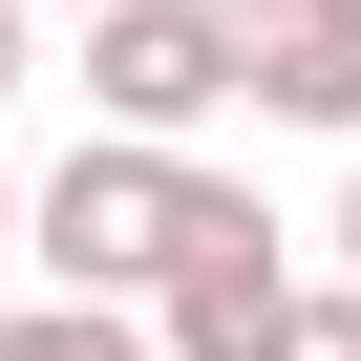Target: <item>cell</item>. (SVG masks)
<instances>
[{"instance_id": "6da1fadb", "label": "cell", "mask_w": 361, "mask_h": 361, "mask_svg": "<svg viewBox=\"0 0 361 361\" xmlns=\"http://www.w3.org/2000/svg\"><path fill=\"white\" fill-rule=\"evenodd\" d=\"M192 234H213V170H192V149H128V128H85L43 192H22L43 298H170V276H192Z\"/></svg>"}, {"instance_id": "7a4b0ae2", "label": "cell", "mask_w": 361, "mask_h": 361, "mask_svg": "<svg viewBox=\"0 0 361 361\" xmlns=\"http://www.w3.org/2000/svg\"><path fill=\"white\" fill-rule=\"evenodd\" d=\"M85 106H106L128 149H192L213 106H255V64H234L213 0H106V22H85Z\"/></svg>"}, {"instance_id": "3957f363", "label": "cell", "mask_w": 361, "mask_h": 361, "mask_svg": "<svg viewBox=\"0 0 361 361\" xmlns=\"http://www.w3.org/2000/svg\"><path fill=\"white\" fill-rule=\"evenodd\" d=\"M170 361H298V255H276V213L213 170V234H192V276H170V319H149Z\"/></svg>"}, {"instance_id": "277c9868", "label": "cell", "mask_w": 361, "mask_h": 361, "mask_svg": "<svg viewBox=\"0 0 361 361\" xmlns=\"http://www.w3.org/2000/svg\"><path fill=\"white\" fill-rule=\"evenodd\" d=\"M213 22H234V64H255L276 128H340L361 149V0H213Z\"/></svg>"}, {"instance_id": "5b68a950", "label": "cell", "mask_w": 361, "mask_h": 361, "mask_svg": "<svg viewBox=\"0 0 361 361\" xmlns=\"http://www.w3.org/2000/svg\"><path fill=\"white\" fill-rule=\"evenodd\" d=\"M0 361H170L128 298H0Z\"/></svg>"}, {"instance_id": "8992f818", "label": "cell", "mask_w": 361, "mask_h": 361, "mask_svg": "<svg viewBox=\"0 0 361 361\" xmlns=\"http://www.w3.org/2000/svg\"><path fill=\"white\" fill-rule=\"evenodd\" d=\"M298 361H361V276H340V298H298Z\"/></svg>"}, {"instance_id": "52a82bcc", "label": "cell", "mask_w": 361, "mask_h": 361, "mask_svg": "<svg viewBox=\"0 0 361 361\" xmlns=\"http://www.w3.org/2000/svg\"><path fill=\"white\" fill-rule=\"evenodd\" d=\"M340 255H361V149H340Z\"/></svg>"}, {"instance_id": "ba28073f", "label": "cell", "mask_w": 361, "mask_h": 361, "mask_svg": "<svg viewBox=\"0 0 361 361\" xmlns=\"http://www.w3.org/2000/svg\"><path fill=\"white\" fill-rule=\"evenodd\" d=\"M0 85H22V0H0Z\"/></svg>"}, {"instance_id": "9c48e42d", "label": "cell", "mask_w": 361, "mask_h": 361, "mask_svg": "<svg viewBox=\"0 0 361 361\" xmlns=\"http://www.w3.org/2000/svg\"><path fill=\"white\" fill-rule=\"evenodd\" d=\"M0 255H22V192H0Z\"/></svg>"}, {"instance_id": "30bf717a", "label": "cell", "mask_w": 361, "mask_h": 361, "mask_svg": "<svg viewBox=\"0 0 361 361\" xmlns=\"http://www.w3.org/2000/svg\"><path fill=\"white\" fill-rule=\"evenodd\" d=\"M22 22H43V0H22ZM85 22H106V0H85Z\"/></svg>"}]
</instances>
